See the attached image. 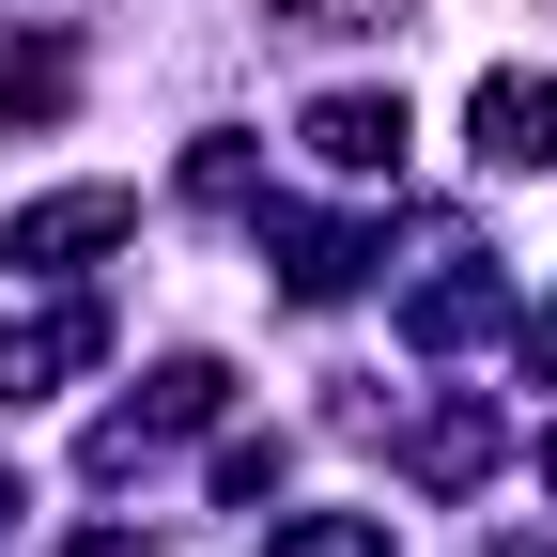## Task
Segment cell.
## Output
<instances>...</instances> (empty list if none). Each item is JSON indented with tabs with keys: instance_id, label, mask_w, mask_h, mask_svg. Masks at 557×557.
<instances>
[{
	"instance_id": "obj_1",
	"label": "cell",
	"mask_w": 557,
	"mask_h": 557,
	"mask_svg": "<svg viewBox=\"0 0 557 557\" xmlns=\"http://www.w3.org/2000/svg\"><path fill=\"white\" fill-rule=\"evenodd\" d=\"M124 233H139L124 186H47V201H16V218H0V263H16V278H62V263L124 248Z\"/></svg>"
},
{
	"instance_id": "obj_2",
	"label": "cell",
	"mask_w": 557,
	"mask_h": 557,
	"mask_svg": "<svg viewBox=\"0 0 557 557\" xmlns=\"http://www.w3.org/2000/svg\"><path fill=\"white\" fill-rule=\"evenodd\" d=\"M465 156L496 171V186H511V171H557V78H542V62H527V78L496 62V78L465 94Z\"/></svg>"
},
{
	"instance_id": "obj_3",
	"label": "cell",
	"mask_w": 557,
	"mask_h": 557,
	"mask_svg": "<svg viewBox=\"0 0 557 557\" xmlns=\"http://www.w3.org/2000/svg\"><path fill=\"white\" fill-rule=\"evenodd\" d=\"M403 341H418V357H465V341H511V278L480 263V248H449V278H418V295H403Z\"/></svg>"
},
{
	"instance_id": "obj_4",
	"label": "cell",
	"mask_w": 557,
	"mask_h": 557,
	"mask_svg": "<svg viewBox=\"0 0 557 557\" xmlns=\"http://www.w3.org/2000/svg\"><path fill=\"white\" fill-rule=\"evenodd\" d=\"M94 357H109V310H94V295H62V310H32V325H0V403L78 387Z\"/></svg>"
},
{
	"instance_id": "obj_5",
	"label": "cell",
	"mask_w": 557,
	"mask_h": 557,
	"mask_svg": "<svg viewBox=\"0 0 557 557\" xmlns=\"http://www.w3.org/2000/svg\"><path fill=\"white\" fill-rule=\"evenodd\" d=\"M295 139H310L325 171H357V186H387L418 124H403V94H310V124H295Z\"/></svg>"
},
{
	"instance_id": "obj_6",
	"label": "cell",
	"mask_w": 557,
	"mask_h": 557,
	"mask_svg": "<svg viewBox=\"0 0 557 557\" xmlns=\"http://www.w3.org/2000/svg\"><path fill=\"white\" fill-rule=\"evenodd\" d=\"M263 233H278V278H295L310 310H341V295L372 278V233H357V218H263Z\"/></svg>"
},
{
	"instance_id": "obj_7",
	"label": "cell",
	"mask_w": 557,
	"mask_h": 557,
	"mask_svg": "<svg viewBox=\"0 0 557 557\" xmlns=\"http://www.w3.org/2000/svg\"><path fill=\"white\" fill-rule=\"evenodd\" d=\"M218 403H233L218 357H156V372H139V403H124V434H201Z\"/></svg>"
},
{
	"instance_id": "obj_8",
	"label": "cell",
	"mask_w": 557,
	"mask_h": 557,
	"mask_svg": "<svg viewBox=\"0 0 557 557\" xmlns=\"http://www.w3.org/2000/svg\"><path fill=\"white\" fill-rule=\"evenodd\" d=\"M496 449H511V434H496V403H434V418L403 434V465H418V480H480Z\"/></svg>"
},
{
	"instance_id": "obj_9",
	"label": "cell",
	"mask_w": 557,
	"mask_h": 557,
	"mask_svg": "<svg viewBox=\"0 0 557 557\" xmlns=\"http://www.w3.org/2000/svg\"><path fill=\"white\" fill-rule=\"evenodd\" d=\"M263 557H387V511H278Z\"/></svg>"
},
{
	"instance_id": "obj_10",
	"label": "cell",
	"mask_w": 557,
	"mask_h": 557,
	"mask_svg": "<svg viewBox=\"0 0 557 557\" xmlns=\"http://www.w3.org/2000/svg\"><path fill=\"white\" fill-rule=\"evenodd\" d=\"M62 94H78V78H62V62H47V47H32V62H0V124H47Z\"/></svg>"
},
{
	"instance_id": "obj_11",
	"label": "cell",
	"mask_w": 557,
	"mask_h": 557,
	"mask_svg": "<svg viewBox=\"0 0 557 557\" xmlns=\"http://www.w3.org/2000/svg\"><path fill=\"white\" fill-rule=\"evenodd\" d=\"M218 496H233V511L278 496V434H233V449H218Z\"/></svg>"
},
{
	"instance_id": "obj_12",
	"label": "cell",
	"mask_w": 557,
	"mask_h": 557,
	"mask_svg": "<svg viewBox=\"0 0 557 557\" xmlns=\"http://www.w3.org/2000/svg\"><path fill=\"white\" fill-rule=\"evenodd\" d=\"M527 357H542V372H557V310H542V341H527Z\"/></svg>"
},
{
	"instance_id": "obj_13",
	"label": "cell",
	"mask_w": 557,
	"mask_h": 557,
	"mask_svg": "<svg viewBox=\"0 0 557 557\" xmlns=\"http://www.w3.org/2000/svg\"><path fill=\"white\" fill-rule=\"evenodd\" d=\"M542 496H557V434H542Z\"/></svg>"
}]
</instances>
